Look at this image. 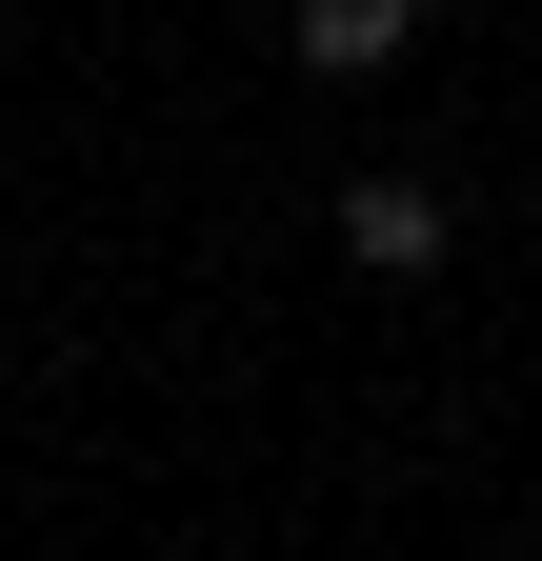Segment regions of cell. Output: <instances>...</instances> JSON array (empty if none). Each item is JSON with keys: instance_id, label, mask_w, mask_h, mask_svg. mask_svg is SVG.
<instances>
[{"instance_id": "1", "label": "cell", "mask_w": 542, "mask_h": 561, "mask_svg": "<svg viewBox=\"0 0 542 561\" xmlns=\"http://www.w3.org/2000/svg\"><path fill=\"white\" fill-rule=\"evenodd\" d=\"M342 261H382V280H442V201H422V181H342Z\"/></svg>"}, {"instance_id": "2", "label": "cell", "mask_w": 542, "mask_h": 561, "mask_svg": "<svg viewBox=\"0 0 542 561\" xmlns=\"http://www.w3.org/2000/svg\"><path fill=\"white\" fill-rule=\"evenodd\" d=\"M402 41H422V0H302V60H321V81H382Z\"/></svg>"}]
</instances>
